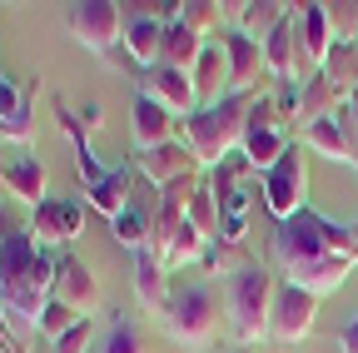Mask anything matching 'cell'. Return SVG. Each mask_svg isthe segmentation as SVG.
Returning a JSON list of instances; mask_svg holds the SVG:
<instances>
[{
    "label": "cell",
    "mask_w": 358,
    "mask_h": 353,
    "mask_svg": "<svg viewBox=\"0 0 358 353\" xmlns=\"http://www.w3.org/2000/svg\"><path fill=\"white\" fill-rule=\"evenodd\" d=\"M274 259L284 269V284H299L308 294L329 298L353 274L358 249H353L348 224H334V219L303 209V214L289 219V224H274Z\"/></svg>",
    "instance_id": "1"
},
{
    "label": "cell",
    "mask_w": 358,
    "mask_h": 353,
    "mask_svg": "<svg viewBox=\"0 0 358 353\" xmlns=\"http://www.w3.org/2000/svg\"><path fill=\"white\" fill-rule=\"evenodd\" d=\"M249 110H254V95H229L219 105H204L194 120H185V145L199 159V169H219L224 159L239 154L244 129H249Z\"/></svg>",
    "instance_id": "2"
},
{
    "label": "cell",
    "mask_w": 358,
    "mask_h": 353,
    "mask_svg": "<svg viewBox=\"0 0 358 353\" xmlns=\"http://www.w3.org/2000/svg\"><path fill=\"white\" fill-rule=\"evenodd\" d=\"M274 274L264 269V264H249L244 274L224 279V324H229L234 343L239 348H254L268 338V314H274Z\"/></svg>",
    "instance_id": "3"
},
{
    "label": "cell",
    "mask_w": 358,
    "mask_h": 353,
    "mask_svg": "<svg viewBox=\"0 0 358 353\" xmlns=\"http://www.w3.org/2000/svg\"><path fill=\"white\" fill-rule=\"evenodd\" d=\"M164 329L185 348H209L219 338V329H229L224 324V289H214V279L174 284L169 308H164Z\"/></svg>",
    "instance_id": "4"
},
{
    "label": "cell",
    "mask_w": 358,
    "mask_h": 353,
    "mask_svg": "<svg viewBox=\"0 0 358 353\" xmlns=\"http://www.w3.org/2000/svg\"><path fill=\"white\" fill-rule=\"evenodd\" d=\"M294 150V140H289V120L279 115V105H274V95H254V110H249V129H244V145H239V159L249 164V169H259V174H268L284 154Z\"/></svg>",
    "instance_id": "5"
},
{
    "label": "cell",
    "mask_w": 358,
    "mask_h": 353,
    "mask_svg": "<svg viewBox=\"0 0 358 353\" xmlns=\"http://www.w3.org/2000/svg\"><path fill=\"white\" fill-rule=\"evenodd\" d=\"M65 25H70V35L80 45L95 50V55L115 60L120 45H124V6H115V0H75L65 10Z\"/></svg>",
    "instance_id": "6"
},
{
    "label": "cell",
    "mask_w": 358,
    "mask_h": 353,
    "mask_svg": "<svg viewBox=\"0 0 358 353\" xmlns=\"http://www.w3.org/2000/svg\"><path fill=\"white\" fill-rule=\"evenodd\" d=\"M259 194H264V209L274 214V224H289L294 214L308 209V164H303L299 145L259 180Z\"/></svg>",
    "instance_id": "7"
},
{
    "label": "cell",
    "mask_w": 358,
    "mask_h": 353,
    "mask_svg": "<svg viewBox=\"0 0 358 353\" xmlns=\"http://www.w3.org/2000/svg\"><path fill=\"white\" fill-rule=\"evenodd\" d=\"M264 60H268V75L279 85H308L319 75V65L308 60V45H303V20H299V6L289 10V20L264 40Z\"/></svg>",
    "instance_id": "8"
},
{
    "label": "cell",
    "mask_w": 358,
    "mask_h": 353,
    "mask_svg": "<svg viewBox=\"0 0 358 353\" xmlns=\"http://www.w3.org/2000/svg\"><path fill=\"white\" fill-rule=\"evenodd\" d=\"M313 319H319V294H308L299 284H279L274 294V314H268V343H303L313 333Z\"/></svg>",
    "instance_id": "9"
},
{
    "label": "cell",
    "mask_w": 358,
    "mask_h": 353,
    "mask_svg": "<svg viewBox=\"0 0 358 353\" xmlns=\"http://www.w3.org/2000/svg\"><path fill=\"white\" fill-rule=\"evenodd\" d=\"M174 140H185V120H174L150 95H134V105H129V150L150 154V150H164Z\"/></svg>",
    "instance_id": "10"
},
{
    "label": "cell",
    "mask_w": 358,
    "mask_h": 353,
    "mask_svg": "<svg viewBox=\"0 0 358 353\" xmlns=\"http://www.w3.org/2000/svg\"><path fill=\"white\" fill-rule=\"evenodd\" d=\"M140 95H150L155 105H164L174 120H194L204 105H199V90H194V75L185 70H169V65H155L140 75Z\"/></svg>",
    "instance_id": "11"
},
{
    "label": "cell",
    "mask_w": 358,
    "mask_h": 353,
    "mask_svg": "<svg viewBox=\"0 0 358 353\" xmlns=\"http://www.w3.org/2000/svg\"><path fill=\"white\" fill-rule=\"evenodd\" d=\"M85 234V204L80 199H45L35 214H30V239L40 249H60V244H75Z\"/></svg>",
    "instance_id": "12"
},
{
    "label": "cell",
    "mask_w": 358,
    "mask_h": 353,
    "mask_svg": "<svg viewBox=\"0 0 358 353\" xmlns=\"http://www.w3.org/2000/svg\"><path fill=\"white\" fill-rule=\"evenodd\" d=\"M50 298L65 303L70 314L90 319V308H95V274H90V264L75 259V254H55V284H50Z\"/></svg>",
    "instance_id": "13"
},
{
    "label": "cell",
    "mask_w": 358,
    "mask_h": 353,
    "mask_svg": "<svg viewBox=\"0 0 358 353\" xmlns=\"http://www.w3.org/2000/svg\"><path fill=\"white\" fill-rule=\"evenodd\" d=\"M134 169H140V180L155 185V189H169V185H179V180H189V174H204L185 140H174V145H164V150H150V154H134Z\"/></svg>",
    "instance_id": "14"
},
{
    "label": "cell",
    "mask_w": 358,
    "mask_h": 353,
    "mask_svg": "<svg viewBox=\"0 0 358 353\" xmlns=\"http://www.w3.org/2000/svg\"><path fill=\"white\" fill-rule=\"evenodd\" d=\"M124 50H129V65L140 75L155 70L159 50H164V20L145 15V6H124Z\"/></svg>",
    "instance_id": "15"
},
{
    "label": "cell",
    "mask_w": 358,
    "mask_h": 353,
    "mask_svg": "<svg viewBox=\"0 0 358 353\" xmlns=\"http://www.w3.org/2000/svg\"><path fill=\"white\" fill-rule=\"evenodd\" d=\"M289 10H294V6H284V0H239V6L229 0V6H224V20H234V30H239L244 40L264 45V40L289 20Z\"/></svg>",
    "instance_id": "16"
},
{
    "label": "cell",
    "mask_w": 358,
    "mask_h": 353,
    "mask_svg": "<svg viewBox=\"0 0 358 353\" xmlns=\"http://www.w3.org/2000/svg\"><path fill=\"white\" fill-rule=\"evenodd\" d=\"M129 284H134V298H140L150 314H164L169 308V269L159 264V254L155 249H134L129 254Z\"/></svg>",
    "instance_id": "17"
},
{
    "label": "cell",
    "mask_w": 358,
    "mask_h": 353,
    "mask_svg": "<svg viewBox=\"0 0 358 353\" xmlns=\"http://www.w3.org/2000/svg\"><path fill=\"white\" fill-rule=\"evenodd\" d=\"M224 45H229V95H254L259 80L268 75V60H264V45L244 40L239 30L224 35Z\"/></svg>",
    "instance_id": "18"
},
{
    "label": "cell",
    "mask_w": 358,
    "mask_h": 353,
    "mask_svg": "<svg viewBox=\"0 0 358 353\" xmlns=\"http://www.w3.org/2000/svg\"><path fill=\"white\" fill-rule=\"evenodd\" d=\"M194 90H199V105L229 100V45H224L219 35L204 40V55L194 65Z\"/></svg>",
    "instance_id": "19"
},
{
    "label": "cell",
    "mask_w": 358,
    "mask_h": 353,
    "mask_svg": "<svg viewBox=\"0 0 358 353\" xmlns=\"http://www.w3.org/2000/svg\"><path fill=\"white\" fill-rule=\"evenodd\" d=\"M45 199H50V194H45V164L25 150V154H15L10 159V204H20V209H40Z\"/></svg>",
    "instance_id": "20"
},
{
    "label": "cell",
    "mask_w": 358,
    "mask_h": 353,
    "mask_svg": "<svg viewBox=\"0 0 358 353\" xmlns=\"http://www.w3.org/2000/svg\"><path fill=\"white\" fill-rule=\"evenodd\" d=\"M134 185H140V180H134V164H129V169H110V174H105V185H100L95 194H85V199H90V209H95V214H105L110 224H115V219L129 209Z\"/></svg>",
    "instance_id": "21"
},
{
    "label": "cell",
    "mask_w": 358,
    "mask_h": 353,
    "mask_svg": "<svg viewBox=\"0 0 358 353\" xmlns=\"http://www.w3.org/2000/svg\"><path fill=\"white\" fill-rule=\"evenodd\" d=\"M343 105H348V100L334 90V85H329L324 75H313L303 90H299V129H303V124H313V120H334Z\"/></svg>",
    "instance_id": "22"
},
{
    "label": "cell",
    "mask_w": 358,
    "mask_h": 353,
    "mask_svg": "<svg viewBox=\"0 0 358 353\" xmlns=\"http://www.w3.org/2000/svg\"><path fill=\"white\" fill-rule=\"evenodd\" d=\"M199 55H204V40L194 35V30H185V25H164V50H159V65H169V70H185V75H194V65H199Z\"/></svg>",
    "instance_id": "23"
},
{
    "label": "cell",
    "mask_w": 358,
    "mask_h": 353,
    "mask_svg": "<svg viewBox=\"0 0 358 353\" xmlns=\"http://www.w3.org/2000/svg\"><path fill=\"white\" fill-rule=\"evenodd\" d=\"M299 20H303V45H308V60L324 70V60H329V50H334L329 6H319V0H308V6H299Z\"/></svg>",
    "instance_id": "24"
},
{
    "label": "cell",
    "mask_w": 358,
    "mask_h": 353,
    "mask_svg": "<svg viewBox=\"0 0 358 353\" xmlns=\"http://www.w3.org/2000/svg\"><path fill=\"white\" fill-rule=\"evenodd\" d=\"M204 249H209V239L189 224V219H185V224H179L174 229V239L164 244V254H159V264H164V269L174 274V269H189V264H199L204 259Z\"/></svg>",
    "instance_id": "25"
},
{
    "label": "cell",
    "mask_w": 358,
    "mask_h": 353,
    "mask_svg": "<svg viewBox=\"0 0 358 353\" xmlns=\"http://www.w3.org/2000/svg\"><path fill=\"white\" fill-rule=\"evenodd\" d=\"M319 75L334 85L343 100H353V95H358V45H334Z\"/></svg>",
    "instance_id": "26"
},
{
    "label": "cell",
    "mask_w": 358,
    "mask_h": 353,
    "mask_svg": "<svg viewBox=\"0 0 358 353\" xmlns=\"http://www.w3.org/2000/svg\"><path fill=\"white\" fill-rule=\"evenodd\" d=\"M199 269H204V274H214V279H234V274H244V269H249V254H244V244L214 239V244L204 249V259H199Z\"/></svg>",
    "instance_id": "27"
},
{
    "label": "cell",
    "mask_w": 358,
    "mask_h": 353,
    "mask_svg": "<svg viewBox=\"0 0 358 353\" xmlns=\"http://www.w3.org/2000/svg\"><path fill=\"white\" fill-rule=\"evenodd\" d=\"M179 25L194 30L199 40H214L224 25V6L219 0H179Z\"/></svg>",
    "instance_id": "28"
},
{
    "label": "cell",
    "mask_w": 358,
    "mask_h": 353,
    "mask_svg": "<svg viewBox=\"0 0 358 353\" xmlns=\"http://www.w3.org/2000/svg\"><path fill=\"white\" fill-rule=\"evenodd\" d=\"M244 169H249L244 159H224L219 169H209V174H204V189L214 194L219 214H224V204H229V199H234V194L244 189Z\"/></svg>",
    "instance_id": "29"
},
{
    "label": "cell",
    "mask_w": 358,
    "mask_h": 353,
    "mask_svg": "<svg viewBox=\"0 0 358 353\" xmlns=\"http://www.w3.org/2000/svg\"><path fill=\"white\" fill-rule=\"evenodd\" d=\"M244 234H249V189H239L229 204H224V214H219V239L244 244Z\"/></svg>",
    "instance_id": "30"
},
{
    "label": "cell",
    "mask_w": 358,
    "mask_h": 353,
    "mask_svg": "<svg viewBox=\"0 0 358 353\" xmlns=\"http://www.w3.org/2000/svg\"><path fill=\"white\" fill-rule=\"evenodd\" d=\"M329 30H334V45H358V0H334Z\"/></svg>",
    "instance_id": "31"
},
{
    "label": "cell",
    "mask_w": 358,
    "mask_h": 353,
    "mask_svg": "<svg viewBox=\"0 0 358 353\" xmlns=\"http://www.w3.org/2000/svg\"><path fill=\"white\" fill-rule=\"evenodd\" d=\"M75 324H80V314H70L65 303H55V298H50V303H45V314H40V329H35V333H45V338L55 343V338H65Z\"/></svg>",
    "instance_id": "32"
},
{
    "label": "cell",
    "mask_w": 358,
    "mask_h": 353,
    "mask_svg": "<svg viewBox=\"0 0 358 353\" xmlns=\"http://www.w3.org/2000/svg\"><path fill=\"white\" fill-rule=\"evenodd\" d=\"M100 353H150V343H145V333L134 329L129 319H120V324L110 329V338H105Z\"/></svg>",
    "instance_id": "33"
},
{
    "label": "cell",
    "mask_w": 358,
    "mask_h": 353,
    "mask_svg": "<svg viewBox=\"0 0 358 353\" xmlns=\"http://www.w3.org/2000/svg\"><path fill=\"white\" fill-rule=\"evenodd\" d=\"M90 338H95V324H90V319H80V324H75L65 338H55L50 348H55V353H85V348H90Z\"/></svg>",
    "instance_id": "34"
},
{
    "label": "cell",
    "mask_w": 358,
    "mask_h": 353,
    "mask_svg": "<svg viewBox=\"0 0 358 353\" xmlns=\"http://www.w3.org/2000/svg\"><path fill=\"white\" fill-rule=\"evenodd\" d=\"M20 110H25V90H20L15 80L0 75V115H6V120L15 124V115H20Z\"/></svg>",
    "instance_id": "35"
},
{
    "label": "cell",
    "mask_w": 358,
    "mask_h": 353,
    "mask_svg": "<svg viewBox=\"0 0 358 353\" xmlns=\"http://www.w3.org/2000/svg\"><path fill=\"white\" fill-rule=\"evenodd\" d=\"M30 224H25V219H20V209L15 204H0V249H6L10 239H20Z\"/></svg>",
    "instance_id": "36"
},
{
    "label": "cell",
    "mask_w": 358,
    "mask_h": 353,
    "mask_svg": "<svg viewBox=\"0 0 358 353\" xmlns=\"http://www.w3.org/2000/svg\"><path fill=\"white\" fill-rule=\"evenodd\" d=\"M0 353H25V338H15V329H10L6 314H0Z\"/></svg>",
    "instance_id": "37"
},
{
    "label": "cell",
    "mask_w": 358,
    "mask_h": 353,
    "mask_svg": "<svg viewBox=\"0 0 358 353\" xmlns=\"http://www.w3.org/2000/svg\"><path fill=\"white\" fill-rule=\"evenodd\" d=\"M80 124L85 129H100L105 124V105H80Z\"/></svg>",
    "instance_id": "38"
},
{
    "label": "cell",
    "mask_w": 358,
    "mask_h": 353,
    "mask_svg": "<svg viewBox=\"0 0 358 353\" xmlns=\"http://www.w3.org/2000/svg\"><path fill=\"white\" fill-rule=\"evenodd\" d=\"M343 353H358V314L343 324Z\"/></svg>",
    "instance_id": "39"
},
{
    "label": "cell",
    "mask_w": 358,
    "mask_h": 353,
    "mask_svg": "<svg viewBox=\"0 0 358 353\" xmlns=\"http://www.w3.org/2000/svg\"><path fill=\"white\" fill-rule=\"evenodd\" d=\"M0 204H10V164L0 159Z\"/></svg>",
    "instance_id": "40"
},
{
    "label": "cell",
    "mask_w": 358,
    "mask_h": 353,
    "mask_svg": "<svg viewBox=\"0 0 358 353\" xmlns=\"http://www.w3.org/2000/svg\"><path fill=\"white\" fill-rule=\"evenodd\" d=\"M0 145H20V140H15V124H10L6 115H0Z\"/></svg>",
    "instance_id": "41"
},
{
    "label": "cell",
    "mask_w": 358,
    "mask_h": 353,
    "mask_svg": "<svg viewBox=\"0 0 358 353\" xmlns=\"http://www.w3.org/2000/svg\"><path fill=\"white\" fill-rule=\"evenodd\" d=\"M348 234H353V249H358V219H353V224H348Z\"/></svg>",
    "instance_id": "42"
}]
</instances>
